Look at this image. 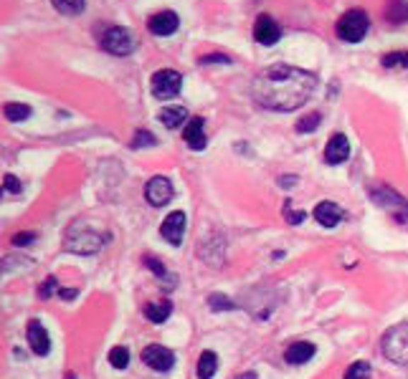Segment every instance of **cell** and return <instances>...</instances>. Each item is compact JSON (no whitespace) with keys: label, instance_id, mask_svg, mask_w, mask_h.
<instances>
[{"label":"cell","instance_id":"cell-12","mask_svg":"<svg viewBox=\"0 0 408 379\" xmlns=\"http://www.w3.org/2000/svg\"><path fill=\"white\" fill-rule=\"evenodd\" d=\"M177 25H180V20H177V16L173 11H160V13H155L153 18L147 20L150 33H153V36H160V38L173 36V33L177 30Z\"/></svg>","mask_w":408,"mask_h":379},{"label":"cell","instance_id":"cell-5","mask_svg":"<svg viewBox=\"0 0 408 379\" xmlns=\"http://www.w3.org/2000/svg\"><path fill=\"white\" fill-rule=\"evenodd\" d=\"M102 49L112 56H129L134 49H137V41H134L132 30L120 28V25H112V28L104 30Z\"/></svg>","mask_w":408,"mask_h":379},{"label":"cell","instance_id":"cell-15","mask_svg":"<svg viewBox=\"0 0 408 379\" xmlns=\"http://www.w3.org/2000/svg\"><path fill=\"white\" fill-rule=\"evenodd\" d=\"M28 344L36 356H46L51 351V339H49V331L43 329V324L38 319H33L28 324Z\"/></svg>","mask_w":408,"mask_h":379},{"label":"cell","instance_id":"cell-11","mask_svg":"<svg viewBox=\"0 0 408 379\" xmlns=\"http://www.w3.org/2000/svg\"><path fill=\"white\" fill-rule=\"evenodd\" d=\"M281 30L279 25H276V20L272 18V16H267V13H262L259 18H256V25H254V38L262 46H274L276 41H279Z\"/></svg>","mask_w":408,"mask_h":379},{"label":"cell","instance_id":"cell-26","mask_svg":"<svg viewBox=\"0 0 408 379\" xmlns=\"http://www.w3.org/2000/svg\"><path fill=\"white\" fill-rule=\"evenodd\" d=\"M408 18V6L403 3V0H390L388 6V20H396V23H401V20Z\"/></svg>","mask_w":408,"mask_h":379},{"label":"cell","instance_id":"cell-21","mask_svg":"<svg viewBox=\"0 0 408 379\" xmlns=\"http://www.w3.org/2000/svg\"><path fill=\"white\" fill-rule=\"evenodd\" d=\"M3 114H6L8 121H23V119H28L33 112H31V107H25V104L11 102V104H6V107H3Z\"/></svg>","mask_w":408,"mask_h":379},{"label":"cell","instance_id":"cell-22","mask_svg":"<svg viewBox=\"0 0 408 379\" xmlns=\"http://www.w3.org/2000/svg\"><path fill=\"white\" fill-rule=\"evenodd\" d=\"M385 68H408V51H393L380 59Z\"/></svg>","mask_w":408,"mask_h":379},{"label":"cell","instance_id":"cell-17","mask_svg":"<svg viewBox=\"0 0 408 379\" xmlns=\"http://www.w3.org/2000/svg\"><path fill=\"white\" fill-rule=\"evenodd\" d=\"M315 344L310 342H294L286 347L284 351V359L289 361V364H305V361H310L312 356H315Z\"/></svg>","mask_w":408,"mask_h":379},{"label":"cell","instance_id":"cell-19","mask_svg":"<svg viewBox=\"0 0 408 379\" xmlns=\"http://www.w3.org/2000/svg\"><path fill=\"white\" fill-rule=\"evenodd\" d=\"M195 372H198V379H214V374L218 372V356H216V351H203Z\"/></svg>","mask_w":408,"mask_h":379},{"label":"cell","instance_id":"cell-28","mask_svg":"<svg viewBox=\"0 0 408 379\" xmlns=\"http://www.w3.org/2000/svg\"><path fill=\"white\" fill-rule=\"evenodd\" d=\"M155 145H158V139H155L150 132H137V134H134V139H132L134 150H142V147H155Z\"/></svg>","mask_w":408,"mask_h":379},{"label":"cell","instance_id":"cell-14","mask_svg":"<svg viewBox=\"0 0 408 379\" xmlns=\"http://www.w3.org/2000/svg\"><path fill=\"white\" fill-rule=\"evenodd\" d=\"M350 157V142H347L345 134H332L325 147V162L327 164H342Z\"/></svg>","mask_w":408,"mask_h":379},{"label":"cell","instance_id":"cell-8","mask_svg":"<svg viewBox=\"0 0 408 379\" xmlns=\"http://www.w3.org/2000/svg\"><path fill=\"white\" fill-rule=\"evenodd\" d=\"M142 361L147 367L155 369V372H168L175 364V354H173L168 347H160V344H150L147 349H142Z\"/></svg>","mask_w":408,"mask_h":379},{"label":"cell","instance_id":"cell-37","mask_svg":"<svg viewBox=\"0 0 408 379\" xmlns=\"http://www.w3.org/2000/svg\"><path fill=\"white\" fill-rule=\"evenodd\" d=\"M238 379H256V374L254 372H249V374H241Z\"/></svg>","mask_w":408,"mask_h":379},{"label":"cell","instance_id":"cell-1","mask_svg":"<svg viewBox=\"0 0 408 379\" xmlns=\"http://www.w3.org/2000/svg\"><path fill=\"white\" fill-rule=\"evenodd\" d=\"M317 89V76L305 68L289 66V64H274V66L264 68L251 84L256 104L264 109H274V112H294Z\"/></svg>","mask_w":408,"mask_h":379},{"label":"cell","instance_id":"cell-18","mask_svg":"<svg viewBox=\"0 0 408 379\" xmlns=\"http://www.w3.org/2000/svg\"><path fill=\"white\" fill-rule=\"evenodd\" d=\"M160 121H163V126H168V129H175V126H180L185 119H188V109L185 107H168L160 112Z\"/></svg>","mask_w":408,"mask_h":379},{"label":"cell","instance_id":"cell-34","mask_svg":"<svg viewBox=\"0 0 408 379\" xmlns=\"http://www.w3.org/2000/svg\"><path fill=\"white\" fill-rule=\"evenodd\" d=\"M33 241V233H18L13 238V246H28Z\"/></svg>","mask_w":408,"mask_h":379},{"label":"cell","instance_id":"cell-4","mask_svg":"<svg viewBox=\"0 0 408 379\" xmlns=\"http://www.w3.org/2000/svg\"><path fill=\"white\" fill-rule=\"evenodd\" d=\"M368 28H371V20H368L366 11H360V8L342 13V18L337 20V36L345 43H360L366 38Z\"/></svg>","mask_w":408,"mask_h":379},{"label":"cell","instance_id":"cell-16","mask_svg":"<svg viewBox=\"0 0 408 379\" xmlns=\"http://www.w3.org/2000/svg\"><path fill=\"white\" fill-rule=\"evenodd\" d=\"M312 217H315L322 228H335L342 220V207L335 203H320L315 207V212H312Z\"/></svg>","mask_w":408,"mask_h":379},{"label":"cell","instance_id":"cell-24","mask_svg":"<svg viewBox=\"0 0 408 379\" xmlns=\"http://www.w3.org/2000/svg\"><path fill=\"white\" fill-rule=\"evenodd\" d=\"M373 369L368 361H355V364H350V369L345 372V379H371Z\"/></svg>","mask_w":408,"mask_h":379},{"label":"cell","instance_id":"cell-9","mask_svg":"<svg viewBox=\"0 0 408 379\" xmlns=\"http://www.w3.org/2000/svg\"><path fill=\"white\" fill-rule=\"evenodd\" d=\"M145 198L153 207H163L173 200V182L168 177H153L145 187Z\"/></svg>","mask_w":408,"mask_h":379},{"label":"cell","instance_id":"cell-30","mask_svg":"<svg viewBox=\"0 0 408 379\" xmlns=\"http://www.w3.org/2000/svg\"><path fill=\"white\" fill-rule=\"evenodd\" d=\"M145 265H147V268H150V271H153L158 278H165V273H168V271H165V265L160 263L158 258H153V255H145Z\"/></svg>","mask_w":408,"mask_h":379},{"label":"cell","instance_id":"cell-6","mask_svg":"<svg viewBox=\"0 0 408 379\" xmlns=\"http://www.w3.org/2000/svg\"><path fill=\"white\" fill-rule=\"evenodd\" d=\"M180 84H183V76H180V73H177L175 68H160V71H155L150 89H153V97H155V99L165 102V99L177 97V91H180Z\"/></svg>","mask_w":408,"mask_h":379},{"label":"cell","instance_id":"cell-33","mask_svg":"<svg viewBox=\"0 0 408 379\" xmlns=\"http://www.w3.org/2000/svg\"><path fill=\"white\" fill-rule=\"evenodd\" d=\"M201 64H231V59H228V56L214 54V56H206V59H201Z\"/></svg>","mask_w":408,"mask_h":379},{"label":"cell","instance_id":"cell-20","mask_svg":"<svg viewBox=\"0 0 408 379\" xmlns=\"http://www.w3.org/2000/svg\"><path fill=\"white\" fill-rule=\"evenodd\" d=\"M170 313H173V303L170 301H155V303H147V306H145V316L153 321V324H163Z\"/></svg>","mask_w":408,"mask_h":379},{"label":"cell","instance_id":"cell-29","mask_svg":"<svg viewBox=\"0 0 408 379\" xmlns=\"http://www.w3.org/2000/svg\"><path fill=\"white\" fill-rule=\"evenodd\" d=\"M208 306L214 308V311H228V308H233V303L226 299V296L221 294H214L211 299H208Z\"/></svg>","mask_w":408,"mask_h":379},{"label":"cell","instance_id":"cell-7","mask_svg":"<svg viewBox=\"0 0 408 379\" xmlns=\"http://www.w3.org/2000/svg\"><path fill=\"white\" fill-rule=\"evenodd\" d=\"M371 198L375 200L383 210H388L390 215H396L401 223H408V203L396 193V190H388V187H373Z\"/></svg>","mask_w":408,"mask_h":379},{"label":"cell","instance_id":"cell-13","mask_svg":"<svg viewBox=\"0 0 408 379\" xmlns=\"http://www.w3.org/2000/svg\"><path fill=\"white\" fill-rule=\"evenodd\" d=\"M183 139L190 150H195V152L206 150L208 134H206V121H203V116H193V119L188 121V126H185V132H183Z\"/></svg>","mask_w":408,"mask_h":379},{"label":"cell","instance_id":"cell-27","mask_svg":"<svg viewBox=\"0 0 408 379\" xmlns=\"http://www.w3.org/2000/svg\"><path fill=\"white\" fill-rule=\"evenodd\" d=\"M320 121H322V116L317 114V112H312L310 116H302V119L297 121V132L305 134V132H315L317 126H320Z\"/></svg>","mask_w":408,"mask_h":379},{"label":"cell","instance_id":"cell-32","mask_svg":"<svg viewBox=\"0 0 408 379\" xmlns=\"http://www.w3.org/2000/svg\"><path fill=\"white\" fill-rule=\"evenodd\" d=\"M56 289V278H46V283H41V289H38V299H49Z\"/></svg>","mask_w":408,"mask_h":379},{"label":"cell","instance_id":"cell-2","mask_svg":"<svg viewBox=\"0 0 408 379\" xmlns=\"http://www.w3.org/2000/svg\"><path fill=\"white\" fill-rule=\"evenodd\" d=\"M104 243H107V235L94 228L92 223H86V220H76L64 235V248L69 253H79V255H92Z\"/></svg>","mask_w":408,"mask_h":379},{"label":"cell","instance_id":"cell-25","mask_svg":"<svg viewBox=\"0 0 408 379\" xmlns=\"http://www.w3.org/2000/svg\"><path fill=\"white\" fill-rule=\"evenodd\" d=\"M110 364L115 369H127V364H129L127 347H115V349L110 351Z\"/></svg>","mask_w":408,"mask_h":379},{"label":"cell","instance_id":"cell-36","mask_svg":"<svg viewBox=\"0 0 408 379\" xmlns=\"http://www.w3.org/2000/svg\"><path fill=\"white\" fill-rule=\"evenodd\" d=\"M59 296H62L64 301H71L74 296H76V289H62L59 291Z\"/></svg>","mask_w":408,"mask_h":379},{"label":"cell","instance_id":"cell-3","mask_svg":"<svg viewBox=\"0 0 408 379\" xmlns=\"http://www.w3.org/2000/svg\"><path fill=\"white\" fill-rule=\"evenodd\" d=\"M380 349L385 359H390L393 364H408V321H401L385 331Z\"/></svg>","mask_w":408,"mask_h":379},{"label":"cell","instance_id":"cell-31","mask_svg":"<svg viewBox=\"0 0 408 379\" xmlns=\"http://www.w3.org/2000/svg\"><path fill=\"white\" fill-rule=\"evenodd\" d=\"M3 190H6V193L18 195V193H21V182L16 180L13 175H6V180H3Z\"/></svg>","mask_w":408,"mask_h":379},{"label":"cell","instance_id":"cell-10","mask_svg":"<svg viewBox=\"0 0 408 379\" xmlns=\"http://www.w3.org/2000/svg\"><path fill=\"white\" fill-rule=\"evenodd\" d=\"M160 235H163L170 246H180V243H183V235H185V212L175 210L165 217L163 225H160Z\"/></svg>","mask_w":408,"mask_h":379},{"label":"cell","instance_id":"cell-23","mask_svg":"<svg viewBox=\"0 0 408 379\" xmlns=\"http://www.w3.org/2000/svg\"><path fill=\"white\" fill-rule=\"evenodd\" d=\"M54 8L64 16H79L84 11V0H54Z\"/></svg>","mask_w":408,"mask_h":379},{"label":"cell","instance_id":"cell-35","mask_svg":"<svg viewBox=\"0 0 408 379\" xmlns=\"http://www.w3.org/2000/svg\"><path fill=\"white\" fill-rule=\"evenodd\" d=\"M305 212H286V220H289V223L292 225H297V223H302V220H305Z\"/></svg>","mask_w":408,"mask_h":379}]
</instances>
